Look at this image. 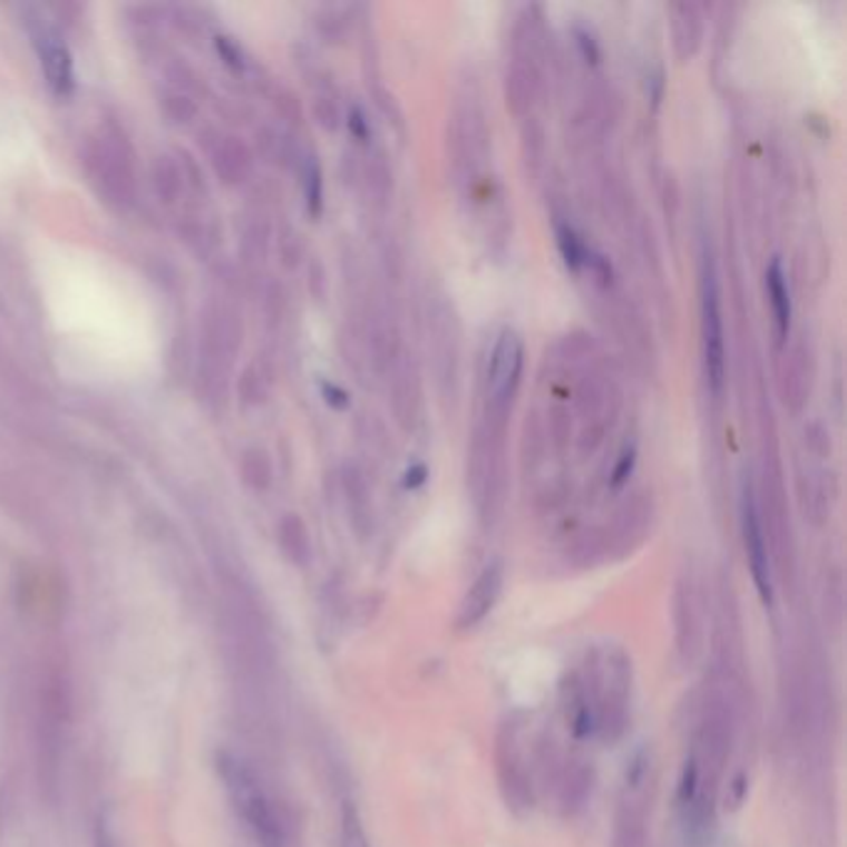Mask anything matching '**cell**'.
I'll return each instance as SVG.
<instances>
[{
    "label": "cell",
    "mask_w": 847,
    "mask_h": 847,
    "mask_svg": "<svg viewBox=\"0 0 847 847\" xmlns=\"http://www.w3.org/2000/svg\"><path fill=\"white\" fill-rule=\"evenodd\" d=\"M426 480H428V468L422 463H416V465H410V468L406 470L403 487H406V490H416V487H420Z\"/></svg>",
    "instance_id": "15"
},
{
    "label": "cell",
    "mask_w": 847,
    "mask_h": 847,
    "mask_svg": "<svg viewBox=\"0 0 847 847\" xmlns=\"http://www.w3.org/2000/svg\"><path fill=\"white\" fill-rule=\"evenodd\" d=\"M634 666L622 644L584 651L559 687V709L574 741L616 743L632 721Z\"/></svg>",
    "instance_id": "1"
},
{
    "label": "cell",
    "mask_w": 847,
    "mask_h": 847,
    "mask_svg": "<svg viewBox=\"0 0 847 847\" xmlns=\"http://www.w3.org/2000/svg\"><path fill=\"white\" fill-rule=\"evenodd\" d=\"M659 768L651 748H636L629 756L619 780L612 847H649L651 812L656 802Z\"/></svg>",
    "instance_id": "2"
},
{
    "label": "cell",
    "mask_w": 847,
    "mask_h": 847,
    "mask_svg": "<svg viewBox=\"0 0 847 847\" xmlns=\"http://www.w3.org/2000/svg\"><path fill=\"white\" fill-rule=\"evenodd\" d=\"M577 38H580V46L584 50V56L590 58V60H596V56H600V52H596L594 40L590 36H586V32H577Z\"/></svg>",
    "instance_id": "18"
},
{
    "label": "cell",
    "mask_w": 847,
    "mask_h": 847,
    "mask_svg": "<svg viewBox=\"0 0 847 847\" xmlns=\"http://www.w3.org/2000/svg\"><path fill=\"white\" fill-rule=\"evenodd\" d=\"M741 529H743V547H746L748 567H751V574H753L756 592L760 596V602L770 606L776 600L773 564H770L768 537H766L763 523H760L756 497L748 487L743 490V499H741Z\"/></svg>",
    "instance_id": "7"
},
{
    "label": "cell",
    "mask_w": 847,
    "mask_h": 847,
    "mask_svg": "<svg viewBox=\"0 0 847 847\" xmlns=\"http://www.w3.org/2000/svg\"><path fill=\"white\" fill-rule=\"evenodd\" d=\"M38 42H40V56H42V62H46V72H48L50 82L56 85L58 90H62L65 85L70 82L68 52H65V48L60 46L58 38H52L50 32H42V38Z\"/></svg>",
    "instance_id": "11"
},
{
    "label": "cell",
    "mask_w": 847,
    "mask_h": 847,
    "mask_svg": "<svg viewBox=\"0 0 847 847\" xmlns=\"http://www.w3.org/2000/svg\"><path fill=\"white\" fill-rule=\"evenodd\" d=\"M766 286H768V296H770V306H773V317L778 325V339L783 341L790 329V291H788V281H786V271L780 259H773L766 271Z\"/></svg>",
    "instance_id": "10"
},
{
    "label": "cell",
    "mask_w": 847,
    "mask_h": 847,
    "mask_svg": "<svg viewBox=\"0 0 847 847\" xmlns=\"http://www.w3.org/2000/svg\"><path fill=\"white\" fill-rule=\"evenodd\" d=\"M705 596L699 580L691 574L676 584L673 594V651L683 669H691L703 656L705 646Z\"/></svg>",
    "instance_id": "5"
},
{
    "label": "cell",
    "mask_w": 847,
    "mask_h": 847,
    "mask_svg": "<svg viewBox=\"0 0 847 847\" xmlns=\"http://www.w3.org/2000/svg\"><path fill=\"white\" fill-rule=\"evenodd\" d=\"M341 847H373L366 833L361 812H358L351 802H345L341 810Z\"/></svg>",
    "instance_id": "12"
},
{
    "label": "cell",
    "mask_w": 847,
    "mask_h": 847,
    "mask_svg": "<svg viewBox=\"0 0 847 847\" xmlns=\"http://www.w3.org/2000/svg\"><path fill=\"white\" fill-rule=\"evenodd\" d=\"M701 335H703V363L713 393L723 388L726 371V343H723V317H721V291L715 271L709 264L701 279Z\"/></svg>",
    "instance_id": "6"
},
{
    "label": "cell",
    "mask_w": 847,
    "mask_h": 847,
    "mask_svg": "<svg viewBox=\"0 0 847 847\" xmlns=\"http://www.w3.org/2000/svg\"><path fill=\"white\" fill-rule=\"evenodd\" d=\"M323 396H325V403L333 406V408H345V406H349V393H345L343 388L333 386V383H323Z\"/></svg>",
    "instance_id": "16"
},
{
    "label": "cell",
    "mask_w": 847,
    "mask_h": 847,
    "mask_svg": "<svg viewBox=\"0 0 847 847\" xmlns=\"http://www.w3.org/2000/svg\"><path fill=\"white\" fill-rule=\"evenodd\" d=\"M557 244H559L564 264H567L569 269H580L582 264H586V249H584L582 238L577 236V232L572 230V226H567V224L557 226Z\"/></svg>",
    "instance_id": "13"
},
{
    "label": "cell",
    "mask_w": 847,
    "mask_h": 847,
    "mask_svg": "<svg viewBox=\"0 0 847 847\" xmlns=\"http://www.w3.org/2000/svg\"><path fill=\"white\" fill-rule=\"evenodd\" d=\"M216 773L222 778L236 818L244 822L256 847H286L284 825H281L274 802H271L256 770L242 756L222 751L216 756Z\"/></svg>",
    "instance_id": "3"
},
{
    "label": "cell",
    "mask_w": 847,
    "mask_h": 847,
    "mask_svg": "<svg viewBox=\"0 0 847 847\" xmlns=\"http://www.w3.org/2000/svg\"><path fill=\"white\" fill-rule=\"evenodd\" d=\"M505 586V569L499 562H490L487 567L477 574L470 590L465 592L463 602L458 606V616H455V626L458 632H473L480 626L487 616L493 614L495 604L503 596Z\"/></svg>",
    "instance_id": "9"
},
{
    "label": "cell",
    "mask_w": 847,
    "mask_h": 847,
    "mask_svg": "<svg viewBox=\"0 0 847 847\" xmlns=\"http://www.w3.org/2000/svg\"><path fill=\"white\" fill-rule=\"evenodd\" d=\"M97 847H115L113 833L105 822H100V828H97Z\"/></svg>",
    "instance_id": "19"
},
{
    "label": "cell",
    "mask_w": 847,
    "mask_h": 847,
    "mask_svg": "<svg viewBox=\"0 0 847 847\" xmlns=\"http://www.w3.org/2000/svg\"><path fill=\"white\" fill-rule=\"evenodd\" d=\"M634 465H636V450H634V445H626V448L622 450V455H619V463H616V468L612 473V485L614 487H622L629 480V477H632Z\"/></svg>",
    "instance_id": "14"
},
{
    "label": "cell",
    "mask_w": 847,
    "mask_h": 847,
    "mask_svg": "<svg viewBox=\"0 0 847 847\" xmlns=\"http://www.w3.org/2000/svg\"><path fill=\"white\" fill-rule=\"evenodd\" d=\"M495 773L499 792H503L509 810L525 816L535 808V766H532L527 751L525 723H519L517 719H507L499 726L495 741Z\"/></svg>",
    "instance_id": "4"
},
{
    "label": "cell",
    "mask_w": 847,
    "mask_h": 847,
    "mask_svg": "<svg viewBox=\"0 0 847 847\" xmlns=\"http://www.w3.org/2000/svg\"><path fill=\"white\" fill-rule=\"evenodd\" d=\"M351 129H353V133L358 135V137H366V117H363V113L361 110H358V107H356V110L351 113Z\"/></svg>",
    "instance_id": "17"
},
{
    "label": "cell",
    "mask_w": 847,
    "mask_h": 847,
    "mask_svg": "<svg viewBox=\"0 0 847 847\" xmlns=\"http://www.w3.org/2000/svg\"><path fill=\"white\" fill-rule=\"evenodd\" d=\"M523 363H525L523 341H519V335L515 331L505 329L495 343V351L490 358V371H487V393H490V400L495 406L509 403V398H513L515 388L519 383V376H523Z\"/></svg>",
    "instance_id": "8"
}]
</instances>
